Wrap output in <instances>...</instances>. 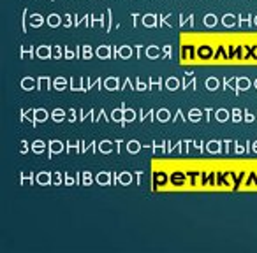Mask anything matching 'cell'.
Wrapping results in <instances>:
<instances>
[{"label":"cell","mask_w":257,"mask_h":253,"mask_svg":"<svg viewBox=\"0 0 257 253\" xmlns=\"http://www.w3.org/2000/svg\"><path fill=\"white\" fill-rule=\"evenodd\" d=\"M182 174H173V181H175V183H180V181H182Z\"/></svg>","instance_id":"7a4b0ae2"},{"label":"cell","mask_w":257,"mask_h":253,"mask_svg":"<svg viewBox=\"0 0 257 253\" xmlns=\"http://www.w3.org/2000/svg\"><path fill=\"white\" fill-rule=\"evenodd\" d=\"M210 53H211V51L208 50V48H201V51H199L201 57H208V55H210Z\"/></svg>","instance_id":"6da1fadb"},{"label":"cell","mask_w":257,"mask_h":253,"mask_svg":"<svg viewBox=\"0 0 257 253\" xmlns=\"http://www.w3.org/2000/svg\"><path fill=\"white\" fill-rule=\"evenodd\" d=\"M157 181L159 183H164L166 181V176L164 174H157Z\"/></svg>","instance_id":"3957f363"}]
</instances>
